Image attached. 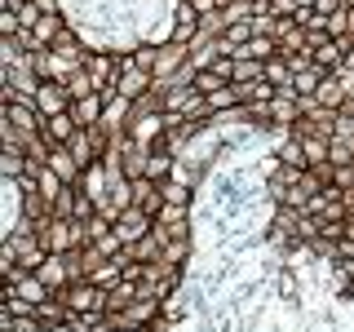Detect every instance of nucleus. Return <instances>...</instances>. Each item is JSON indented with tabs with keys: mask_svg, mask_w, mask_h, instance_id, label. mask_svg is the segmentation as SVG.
<instances>
[{
	"mask_svg": "<svg viewBox=\"0 0 354 332\" xmlns=\"http://www.w3.org/2000/svg\"><path fill=\"white\" fill-rule=\"evenodd\" d=\"M328 142H332V133H310V138H301L310 169H315V164H328Z\"/></svg>",
	"mask_w": 354,
	"mask_h": 332,
	"instance_id": "obj_24",
	"label": "nucleus"
},
{
	"mask_svg": "<svg viewBox=\"0 0 354 332\" xmlns=\"http://www.w3.org/2000/svg\"><path fill=\"white\" fill-rule=\"evenodd\" d=\"M191 5L199 9V18H208V14H217V9H221V0H191Z\"/></svg>",
	"mask_w": 354,
	"mask_h": 332,
	"instance_id": "obj_38",
	"label": "nucleus"
},
{
	"mask_svg": "<svg viewBox=\"0 0 354 332\" xmlns=\"http://www.w3.org/2000/svg\"><path fill=\"white\" fill-rule=\"evenodd\" d=\"M36 186H40V195H44V199L53 204V199L62 195V186H66V182H62V177L49 169V164H36Z\"/></svg>",
	"mask_w": 354,
	"mask_h": 332,
	"instance_id": "obj_25",
	"label": "nucleus"
},
{
	"mask_svg": "<svg viewBox=\"0 0 354 332\" xmlns=\"http://www.w3.org/2000/svg\"><path fill=\"white\" fill-rule=\"evenodd\" d=\"M204 98H208V111H213V116H230V111L243 107V84H221Z\"/></svg>",
	"mask_w": 354,
	"mask_h": 332,
	"instance_id": "obj_13",
	"label": "nucleus"
},
{
	"mask_svg": "<svg viewBox=\"0 0 354 332\" xmlns=\"http://www.w3.org/2000/svg\"><path fill=\"white\" fill-rule=\"evenodd\" d=\"M199 27H204V18H199V9L191 5V0H173V14H169L173 40H195Z\"/></svg>",
	"mask_w": 354,
	"mask_h": 332,
	"instance_id": "obj_6",
	"label": "nucleus"
},
{
	"mask_svg": "<svg viewBox=\"0 0 354 332\" xmlns=\"http://www.w3.org/2000/svg\"><path fill=\"white\" fill-rule=\"evenodd\" d=\"M221 22H226V27H239V22H252V0H230V5L221 9Z\"/></svg>",
	"mask_w": 354,
	"mask_h": 332,
	"instance_id": "obj_28",
	"label": "nucleus"
},
{
	"mask_svg": "<svg viewBox=\"0 0 354 332\" xmlns=\"http://www.w3.org/2000/svg\"><path fill=\"white\" fill-rule=\"evenodd\" d=\"M266 80L274 89H292V66H288L283 53H274V58H266Z\"/></svg>",
	"mask_w": 354,
	"mask_h": 332,
	"instance_id": "obj_23",
	"label": "nucleus"
},
{
	"mask_svg": "<svg viewBox=\"0 0 354 332\" xmlns=\"http://www.w3.org/2000/svg\"><path fill=\"white\" fill-rule=\"evenodd\" d=\"M261 75H266V62H257V58H235L230 80H235V84H252V80H261Z\"/></svg>",
	"mask_w": 354,
	"mask_h": 332,
	"instance_id": "obj_26",
	"label": "nucleus"
},
{
	"mask_svg": "<svg viewBox=\"0 0 354 332\" xmlns=\"http://www.w3.org/2000/svg\"><path fill=\"white\" fill-rule=\"evenodd\" d=\"M155 58H160V44H151V40L133 49V62H138L142 71H151V75H155Z\"/></svg>",
	"mask_w": 354,
	"mask_h": 332,
	"instance_id": "obj_34",
	"label": "nucleus"
},
{
	"mask_svg": "<svg viewBox=\"0 0 354 332\" xmlns=\"http://www.w3.org/2000/svg\"><path fill=\"white\" fill-rule=\"evenodd\" d=\"M324 75H328V71L315 62V66H306V71H297V75H292V89H297L301 98H315V93H319V84H324Z\"/></svg>",
	"mask_w": 354,
	"mask_h": 332,
	"instance_id": "obj_21",
	"label": "nucleus"
},
{
	"mask_svg": "<svg viewBox=\"0 0 354 332\" xmlns=\"http://www.w3.org/2000/svg\"><path fill=\"white\" fill-rule=\"evenodd\" d=\"M319 107H332V111H341L346 107V75H337V71H328L324 75V84H319Z\"/></svg>",
	"mask_w": 354,
	"mask_h": 332,
	"instance_id": "obj_15",
	"label": "nucleus"
},
{
	"mask_svg": "<svg viewBox=\"0 0 354 332\" xmlns=\"http://www.w3.org/2000/svg\"><path fill=\"white\" fill-rule=\"evenodd\" d=\"M341 71H354V40H350V49H346V62H341Z\"/></svg>",
	"mask_w": 354,
	"mask_h": 332,
	"instance_id": "obj_40",
	"label": "nucleus"
},
{
	"mask_svg": "<svg viewBox=\"0 0 354 332\" xmlns=\"http://www.w3.org/2000/svg\"><path fill=\"white\" fill-rule=\"evenodd\" d=\"M27 169H31L27 151H0V177H5V182H18V177H27Z\"/></svg>",
	"mask_w": 354,
	"mask_h": 332,
	"instance_id": "obj_19",
	"label": "nucleus"
},
{
	"mask_svg": "<svg viewBox=\"0 0 354 332\" xmlns=\"http://www.w3.org/2000/svg\"><path fill=\"white\" fill-rule=\"evenodd\" d=\"M66 93H71V102H75V98H88V93H97V84H93V75H88V71H84V66H80V71H75V75H71V80H66Z\"/></svg>",
	"mask_w": 354,
	"mask_h": 332,
	"instance_id": "obj_30",
	"label": "nucleus"
},
{
	"mask_svg": "<svg viewBox=\"0 0 354 332\" xmlns=\"http://www.w3.org/2000/svg\"><path fill=\"white\" fill-rule=\"evenodd\" d=\"M22 53H27V49H22L18 40H0V66H14Z\"/></svg>",
	"mask_w": 354,
	"mask_h": 332,
	"instance_id": "obj_36",
	"label": "nucleus"
},
{
	"mask_svg": "<svg viewBox=\"0 0 354 332\" xmlns=\"http://www.w3.org/2000/svg\"><path fill=\"white\" fill-rule=\"evenodd\" d=\"M62 297H66V306L75 310V315H88V310H106V293L97 288L93 279H75V284H66L62 288Z\"/></svg>",
	"mask_w": 354,
	"mask_h": 332,
	"instance_id": "obj_3",
	"label": "nucleus"
},
{
	"mask_svg": "<svg viewBox=\"0 0 354 332\" xmlns=\"http://www.w3.org/2000/svg\"><path fill=\"white\" fill-rule=\"evenodd\" d=\"M84 71L93 75L97 93L111 102V98H115V84H120V58H115V53H106V49H93V53L84 58Z\"/></svg>",
	"mask_w": 354,
	"mask_h": 332,
	"instance_id": "obj_1",
	"label": "nucleus"
},
{
	"mask_svg": "<svg viewBox=\"0 0 354 332\" xmlns=\"http://www.w3.org/2000/svg\"><path fill=\"white\" fill-rule=\"evenodd\" d=\"M36 9H40V14H66L62 0H36Z\"/></svg>",
	"mask_w": 354,
	"mask_h": 332,
	"instance_id": "obj_39",
	"label": "nucleus"
},
{
	"mask_svg": "<svg viewBox=\"0 0 354 332\" xmlns=\"http://www.w3.org/2000/svg\"><path fill=\"white\" fill-rule=\"evenodd\" d=\"M341 5H346V9H354V0H341Z\"/></svg>",
	"mask_w": 354,
	"mask_h": 332,
	"instance_id": "obj_43",
	"label": "nucleus"
},
{
	"mask_svg": "<svg viewBox=\"0 0 354 332\" xmlns=\"http://www.w3.org/2000/svg\"><path fill=\"white\" fill-rule=\"evenodd\" d=\"M328 36H337V40H350V9L341 5L337 14H328Z\"/></svg>",
	"mask_w": 354,
	"mask_h": 332,
	"instance_id": "obj_33",
	"label": "nucleus"
},
{
	"mask_svg": "<svg viewBox=\"0 0 354 332\" xmlns=\"http://www.w3.org/2000/svg\"><path fill=\"white\" fill-rule=\"evenodd\" d=\"M346 239H354V208L346 213Z\"/></svg>",
	"mask_w": 354,
	"mask_h": 332,
	"instance_id": "obj_41",
	"label": "nucleus"
},
{
	"mask_svg": "<svg viewBox=\"0 0 354 332\" xmlns=\"http://www.w3.org/2000/svg\"><path fill=\"white\" fill-rule=\"evenodd\" d=\"M151 230H155V217L147 213V208H138V204L124 208V213L115 217V235L124 239V248H129V243H138V239H147Z\"/></svg>",
	"mask_w": 354,
	"mask_h": 332,
	"instance_id": "obj_4",
	"label": "nucleus"
},
{
	"mask_svg": "<svg viewBox=\"0 0 354 332\" xmlns=\"http://www.w3.org/2000/svg\"><path fill=\"white\" fill-rule=\"evenodd\" d=\"M332 138L354 142V111H337V124H332Z\"/></svg>",
	"mask_w": 354,
	"mask_h": 332,
	"instance_id": "obj_35",
	"label": "nucleus"
},
{
	"mask_svg": "<svg viewBox=\"0 0 354 332\" xmlns=\"http://www.w3.org/2000/svg\"><path fill=\"white\" fill-rule=\"evenodd\" d=\"M71 116H75V124H80V129H97L106 120V98L102 93L75 98V102H71Z\"/></svg>",
	"mask_w": 354,
	"mask_h": 332,
	"instance_id": "obj_10",
	"label": "nucleus"
},
{
	"mask_svg": "<svg viewBox=\"0 0 354 332\" xmlns=\"http://www.w3.org/2000/svg\"><path fill=\"white\" fill-rule=\"evenodd\" d=\"M350 40H354V9H350Z\"/></svg>",
	"mask_w": 354,
	"mask_h": 332,
	"instance_id": "obj_42",
	"label": "nucleus"
},
{
	"mask_svg": "<svg viewBox=\"0 0 354 332\" xmlns=\"http://www.w3.org/2000/svg\"><path fill=\"white\" fill-rule=\"evenodd\" d=\"M173 173H177V155L169 147H155L151 160H147V177L151 182H164V177H173Z\"/></svg>",
	"mask_w": 354,
	"mask_h": 332,
	"instance_id": "obj_17",
	"label": "nucleus"
},
{
	"mask_svg": "<svg viewBox=\"0 0 354 332\" xmlns=\"http://www.w3.org/2000/svg\"><path fill=\"white\" fill-rule=\"evenodd\" d=\"M328 164H332V169H341V164H354V142L332 138V142H328Z\"/></svg>",
	"mask_w": 354,
	"mask_h": 332,
	"instance_id": "obj_29",
	"label": "nucleus"
},
{
	"mask_svg": "<svg viewBox=\"0 0 354 332\" xmlns=\"http://www.w3.org/2000/svg\"><path fill=\"white\" fill-rule=\"evenodd\" d=\"M301 116H306L301 93H297V89H279V93H274V102H270V124L274 129H292Z\"/></svg>",
	"mask_w": 354,
	"mask_h": 332,
	"instance_id": "obj_5",
	"label": "nucleus"
},
{
	"mask_svg": "<svg viewBox=\"0 0 354 332\" xmlns=\"http://www.w3.org/2000/svg\"><path fill=\"white\" fill-rule=\"evenodd\" d=\"M133 302H138V279H120V284L106 293V315H120V310L133 306Z\"/></svg>",
	"mask_w": 354,
	"mask_h": 332,
	"instance_id": "obj_18",
	"label": "nucleus"
},
{
	"mask_svg": "<svg viewBox=\"0 0 354 332\" xmlns=\"http://www.w3.org/2000/svg\"><path fill=\"white\" fill-rule=\"evenodd\" d=\"M49 169L58 173L62 182H71V186H80V177H84L80 160L71 155V147H66V142H53V151H49Z\"/></svg>",
	"mask_w": 354,
	"mask_h": 332,
	"instance_id": "obj_11",
	"label": "nucleus"
},
{
	"mask_svg": "<svg viewBox=\"0 0 354 332\" xmlns=\"http://www.w3.org/2000/svg\"><path fill=\"white\" fill-rule=\"evenodd\" d=\"M346 49H350V40L324 36V40L315 44V62L324 66V71H341V62H346Z\"/></svg>",
	"mask_w": 354,
	"mask_h": 332,
	"instance_id": "obj_12",
	"label": "nucleus"
},
{
	"mask_svg": "<svg viewBox=\"0 0 354 332\" xmlns=\"http://www.w3.org/2000/svg\"><path fill=\"white\" fill-rule=\"evenodd\" d=\"M274 93H279V89H274L270 80H252V84H243V107H270L274 102Z\"/></svg>",
	"mask_w": 354,
	"mask_h": 332,
	"instance_id": "obj_20",
	"label": "nucleus"
},
{
	"mask_svg": "<svg viewBox=\"0 0 354 332\" xmlns=\"http://www.w3.org/2000/svg\"><path fill=\"white\" fill-rule=\"evenodd\" d=\"M75 195H80V186L66 182V186H62V195L53 199V217H75Z\"/></svg>",
	"mask_w": 354,
	"mask_h": 332,
	"instance_id": "obj_32",
	"label": "nucleus"
},
{
	"mask_svg": "<svg viewBox=\"0 0 354 332\" xmlns=\"http://www.w3.org/2000/svg\"><path fill=\"white\" fill-rule=\"evenodd\" d=\"M160 195H164V204H177V208H191V177H182V173L164 177V182H160Z\"/></svg>",
	"mask_w": 354,
	"mask_h": 332,
	"instance_id": "obj_16",
	"label": "nucleus"
},
{
	"mask_svg": "<svg viewBox=\"0 0 354 332\" xmlns=\"http://www.w3.org/2000/svg\"><path fill=\"white\" fill-rule=\"evenodd\" d=\"M75 129H80V124H75L71 111H62V116H49V120H44V133H49L53 142H71V138H75Z\"/></svg>",
	"mask_w": 354,
	"mask_h": 332,
	"instance_id": "obj_22",
	"label": "nucleus"
},
{
	"mask_svg": "<svg viewBox=\"0 0 354 332\" xmlns=\"http://www.w3.org/2000/svg\"><path fill=\"white\" fill-rule=\"evenodd\" d=\"M274 160L288 164V169H310V164H306V147H301V138H292L288 129H279V147H274Z\"/></svg>",
	"mask_w": 354,
	"mask_h": 332,
	"instance_id": "obj_14",
	"label": "nucleus"
},
{
	"mask_svg": "<svg viewBox=\"0 0 354 332\" xmlns=\"http://www.w3.org/2000/svg\"><path fill=\"white\" fill-rule=\"evenodd\" d=\"M36 66H40L44 80H58V84H66L75 71H80V62L62 58V53H53V49H36Z\"/></svg>",
	"mask_w": 354,
	"mask_h": 332,
	"instance_id": "obj_7",
	"label": "nucleus"
},
{
	"mask_svg": "<svg viewBox=\"0 0 354 332\" xmlns=\"http://www.w3.org/2000/svg\"><path fill=\"white\" fill-rule=\"evenodd\" d=\"M186 62H191V44L186 40H164L160 58H155V75H177Z\"/></svg>",
	"mask_w": 354,
	"mask_h": 332,
	"instance_id": "obj_8",
	"label": "nucleus"
},
{
	"mask_svg": "<svg viewBox=\"0 0 354 332\" xmlns=\"http://www.w3.org/2000/svg\"><path fill=\"white\" fill-rule=\"evenodd\" d=\"M5 310H9V315H14V319H36V302H27V297H22V293H9V288H5Z\"/></svg>",
	"mask_w": 354,
	"mask_h": 332,
	"instance_id": "obj_27",
	"label": "nucleus"
},
{
	"mask_svg": "<svg viewBox=\"0 0 354 332\" xmlns=\"http://www.w3.org/2000/svg\"><path fill=\"white\" fill-rule=\"evenodd\" d=\"M18 18H22V27H27V31H31V27H36V22H40L44 14H40V9H36V0H27V5H22V9H18Z\"/></svg>",
	"mask_w": 354,
	"mask_h": 332,
	"instance_id": "obj_37",
	"label": "nucleus"
},
{
	"mask_svg": "<svg viewBox=\"0 0 354 332\" xmlns=\"http://www.w3.org/2000/svg\"><path fill=\"white\" fill-rule=\"evenodd\" d=\"M22 18H18V9H0V40H18L22 36Z\"/></svg>",
	"mask_w": 354,
	"mask_h": 332,
	"instance_id": "obj_31",
	"label": "nucleus"
},
{
	"mask_svg": "<svg viewBox=\"0 0 354 332\" xmlns=\"http://www.w3.org/2000/svg\"><path fill=\"white\" fill-rule=\"evenodd\" d=\"M151 80H155V75H151V71H142V66L133 62V53H129V58H120V84H115V98H124V102H138V98L151 89Z\"/></svg>",
	"mask_w": 354,
	"mask_h": 332,
	"instance_id": "obj_2",
	"label": "nucleus"
},
{
	"mask_svg": "<svg viewBox=\"0 0 354 332\" xmlns=\"http://www.w3.org/2000/svg\"><path fill=\"white\" fill-rule=\"evenodd\" d=\"M36 107H40L44 120H49V116H62V111H71V93H66V84H58V80H44L40 93H36Z\"/></svg>",
	"mask_w": 354,
	"mask_h": 332,
	"instance_id": "obj_9",
	"label": "nucleus"
}]
</instances>
